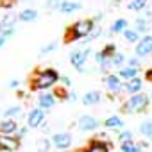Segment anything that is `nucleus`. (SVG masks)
<instances>
[{"label":"nucleus","mask_w":152,"mask_h":152,"mask_svg":"<svg viewBox=\"0 0 152 152\" xmlns=\"http://www.w3.org/2000/svg\"><path fill=\"white\" fill-rule=\"evenodd\" d=\"M124 38H125L127 43H134V45H136V43L141 39V34H140L136 29H127V31L124 32Z\"/></svg>","instance_id":"21"},{"label":"nucleus","mask_w":152,"mask_h":152,"mask_svg":"<svg viewBox=\"0 0 152 152\" xmlns=\"http://www.w3.org/2000/svg\"><path fill=\"white\" fill-rule=\"evenodd\" d=\"M63 84H64V88H68V86H72V81H70V77H66V75H61V79H59Z\"/></svg>","instance_id":"36"},{"label":"nucleus","mask_w":152,"mask_h":152,"mask_svg":"<svg viewBox=\"0 0 152 152\" xmlns=\"http://www.w3.org/2000/svg\"><path fill=\"white\" fill-rule=\"evenodd\" d=\"M15 22H16V18L7 15V16L2 20V27H4V29H11V27H15Z\"/></svg>","instance_id":"32"},{"label":"nucleus","mask_w":152,"mask_h":152,"mask_svg":"<svg viewBox=\"0 0 152 152\" xmlns=\"http://www.w3.org/2000/svg\"><path fill=\"white\" fill-rule=\"evenodd\" d=\"M134 52H136V57H140V59L150 56V54H152V34L141 36V39H140V41L136 43V47H134Z\"/></svg>","instance_id":"5"},{"label":"nucleus","mask_w":152,"mask_h":152,"mask_svg":"<svg viewBox=\"0 0 152 152\" xmlns=\"http://www.w3.org/2000/svg\"><path fill=\"white\" fill-rule=\"evenodd\" d=\"M120 150L122 152H143V147L136 141H129V143H122Z\"/></svg>","instance_id":"24"},{"label":"nucleus","mask_w":152,"mask_h":152,"mask_svg":"<svg viewBox=\"0 0 152 152\" xmlns=\"http://www.w3.org/2000/svg\"><path fill=\"white\" fill-rule=\"evenodd\" d=\"M141 90H143V79L141 77H134L131 81H125V84H124V91L129 95L141 93Z\"/></svg>","instance_id":"12"},{"label":"nucleus","mask_w":152,"mask_h":152,"mask_svg":"<svg viewBox=\"0 0 152 152\" xmlns=\"http://www.w3.org/2000/svg\"><path fill=\"white\" fill-rule=\"evenodd\" d=\"M104 127L109 131H115V132H122L124 131V120L118 115H113V116L104 120Z\"/></svg>","instance_id":"13"},{"label":"nucleus","mask_w":152,"mask_h":152,"mask_svg":"<svg viewBox=\"0 0 152 152\" xmlns=\"http://www.w3.org/2000/svg\"><path fill=\"white\" fill-rule=\"evenodd\" d=\"M109 150H111V147H109L107 141H104V140H91L81 152H109Z\"/></svg>","instance_id":"11"},{"label":"nucleus","mask_w":152,"mask_h":152,"mask_svg":"<svg viewBox=\"0 0 152 152\" xmlns=\"http://www.w3.org/2000/svg\"><path fill=\"white\" fill-rule=\"evenodd\" d=\"M140 68H134V66H122L120 70H118V77L120 79H124V81H131V79H134V77H140Z\"/></svg>","instance_id":"14"},{"label":"nucleus","mask_w":152,"mask_h":152,"mask_svg":"<svg viewBox=\"0 0 152 152\" xmlns=\"http://www.w3.org/2000/svg\"><path fill=\"white\" fill-rule=\"evenodd\" d=\"M23 2H29V0H23Z\"/></svg>","instance_id":"45"},{"label":"nucleus","mask_w":152,"mask_h":152,"mask_svg":"<svg viewBox=\"0 0 152 152\" xmlns=\"http://www.w3.org/2000/svg\"><path fill=\"white\" fill-rule=\"evenodd\" d=\"M63 2H64V0H47L45 7H47V9H57V11H59V7L63 6Z\"/></svg>","instance_id":"30"},{"label":"nucleus","mask_w":152,"mask_h":152,"mask_svg":"<svg viewBox=\"0 0 152 152\" xmlns=\"http://www.w3.org/2000/svg\"><path fill=\"white\" fill-rule=\"evenodd\" d=\"M4 31V27H2V22H0V32H2Z\"/></svg>","instance_id":"43"},{"label":"nucleus","mask_w":152,"mask_h":152,"mask_svg":"<svg viewBox=\"0 0 152 152\" xmlns=\"http://www.w3.org/2000/svg\"><path fill=\"white\" fill-rule=\"evenodd\" d=\"M18 131V125L15 120H4L0 122V134H6V136H13Z\"/></svg>","instance_id":"17"},{"label":"nucleus","mask_w":152,"mask_h":152,"mask_svg":"<svg viewBox=\"0 0 152 152\" xmlns=\"http://www.w3.org/2000/svg\"><path fill=\"white\" fill-rule=\"evenodd\" d=\"M95 29H97V27H95V20H93V18L79 20V22H75L73 25H70V27L66 29L64 41H66V43H72V41H77V39H86Z\"/></svg>","instance_id":"1"},{"label":"nucleus","mask_w":152,"mask_h":152,"mask_svg":"<svg viewBox=\"0 0 152 152\" xmlns=\"http://www.w3.org/2000/svg\"><path fill=\"white\" fill-rule=\"evenodd\" d=\"M18 84H20V81H18V79H13V81L9 83V88H11V90H16Z\"/></svg>","instance_id":"39"},{"label":"nucleus","mask_w":152,"mask_h":152,"mask_svg":"<svg viewBox=\"0 0 152 152\" xmlns=\"http://www.w3.org/2000/svg\"><path fill=\"white\" fill-rule=\"evenodd\" d=\"M50 145H52V141H48V140H39V141L36 143V147H38L39 152H47V150L50 148Z\"/></svg>","instance_id":"31"},{"label":"nucleus","mask_w":152,"mask_h":152,"mask_svg":"<svg viewBox=\"0 0 152 152\" xmlns=\"http://www.w3.org/2000/svg\"><path fill=\"white\" fill-rule=\"evenodd\" d=\"M111 63H113V66H118V68H122V66L127 63V57H125L122 52H116V54L111 57Z\"/></svg>","instance_id":"27"},{"label":"nucleus","mask_w":152,"mask_h":152,"mask_svg":"<svg viewBox=\"0 0 152 152\" xmlns=\"http://www.w3.org/2000/svg\"><path fill=\"white\" fill-rule=\"evenodd\" d=\"M18 18L22 22H34V20H38V11L36 9H23Z\"/></svg>","instance_id":"23"},{"label":"nucleus","mask_w":152,"mask_h":152,"mask_svg":"<svg viewBox=\"0 0 152 152\" xmlns=\"http://www.w3.org/2000/svg\"><path fill=\"white\" fill-rule=\"evenodd\" d=\"M50 141L57 150H66L72 147V134L70 132H56Z\"/></svg>","instance_id":"7"},{"label":"nucleus","mask_w":152,"mask_h":152,"mask_svg":"<svg viewBox=\"0 0 152 152\" xmlns=\"http://www.w3.org/2000/svg\"><path fill=\"white\" fill-rule=\"evenodd\" d=\"M150 95L147 93H136V95H129V99L122 104V111L124 113H145L150 106Z\"/></svg>","instance_id":"3"},{"label":"nucleus","mask_w":152,"mask_h":152,"mask_svg":"<svg viewBox=\"0 0 152 152\" xmlns=\"http://www.w3.org/2000/svg\"><path fill=\"white\" fill-rule=\"evenodd\" d=\"M147 6H148V0H129L127 9H131V11H143V9H147Z\"/></svg>","instance_id":"22"},{"label":"nucleus","mask_w":152,"mask_h":152,"mask_svg":"<svg viewBox=\"0 0 152 152\" xmlns=\"http://www.w3.org/2000/svg\"><path fill=\"white\" fill-rule=\"evenodd\" d=\"M127 64L129 66H134V68H140L141 66V61H140V57H127Z\"/></svg>","instance_id":"33"},{"label":"nucleus","mask_w":152,"mask_h":152,"mask_svg":"<svg viewBox=\"0 0 152 152\" xmlns=\"http://www.w3.org/2000/svg\"><path fill=\"white\" fill-rule=\"evenodd\" d=\"M102 54H104L107 59H111V57L116 54V45H115V43H107V45L102 48Z\"/></svg>","instance_id":"29"},{"label":"nucleus","mask_w":152,"mask_h":152,"mask_svg":"<svg viewBox=\"0 0 152 152\" xmlns=\"http://www.w3.org/2000/svg\"><path fill=\"white\" fill-rule=\"evenodd\" d=\"M43 122H45V109H41V107L31 109V113L27 115V124H29V127L38 129L39 125H43Z\"/></svg>","instance_id":"8"},{"label":"nucleus","mask_w":152,"mask_h":152,"mask_svg":"<svg viewBox=\"0 0 152 152\" xmlns=\"http://www.w3.org/2000/svg\"><path fill=\"white\" fill-rule=\"evenodd\" d=\"M6 41H7V38H4V36H0V48H2V47L6 45Z\"/></svg>","instance_id":"41"},{"label":"nucleus","mask_w":152,"mask_h":152,"mask_svg":"<svg viewBox=\"0 0 152 152\" xmlns=\"http://www.w3.org/2000/svg\"><path fill=\"white\" fill-rule=\"evenodd\" d=\"M102 18H104V16H102V13H99V15H97V16H95V18H93V20H95V22H100V20H102Z\"/></svg>","instance_id":"42"},{"label":"nucleus","mask_w":152,"mask_h":152,"mask_svg":"<svg viewBox=\"0 0 152 152\" xmlns=\"http://www.w3.org/2000/svg\"><path fill=\"white\" fill-rule=\"evenodd\" d=\"M15 4V0H0V7H11Z\"/></svg>","instance_id":"37"},{"label":"nucleus","mask_w":152,"mask_h":152,"mask_svg":"<svg viewBox=\"0 0 152 152\" xmlns=\"http://www.w3.org/2000/svg\"><path fill=\"white\" fill-rule=\"evenodd\" d=\"M59 79H61V75L57 73V70H54V68H45V70L36 72L32 77H31V88H32V90H48V88H52Z\"/></svg>","instance_id":"2"},{"label":"nucleus","mask_w":152,"mask_h":152,"mask_svg":"<svg viewBox=\"0 0 152 152\" xmlns=\"http://www.w3.org/2000/svg\"><path fill=\"white\" fill-rule=\"evenodd\" d=\"M140 132H141L145 138L152 140V120H145V122H141V124H140Z\"/></svg>","instance_id":"25"},{"label":"nucleus","mask_w":152,"mask_h":152,"mask_svg":"<svg viewBox=\"0 0 152 152\" xmlns=\"http://www.w3.org/2000/svg\"><path fill=\"white\" fill-rule=\"evenodd\" d=\"M100 100H102V93H100V91H97V90L84 93V95H83V99H81V102H83L84 106H97Z\"/></svg>","instance_id":"15"},{"label":"nucleus","mask_w":152,"mask_h":152,"mask_svg":"<svg viewBox=\"0 0 152 152\" xmlns=\"http://www.w3.org/2000/svg\"><path fill=\"white\" fill-rule=\"evenodd\" d=\"M91 54V50L90 48H79V50H73L72 54H70V63H72V66L75 68V70H79L81 73H84L86 72V61H88V56Z\"/></svg>","instance_id":"4"},{"label":"nucleus","mask_w":152,"mask_h":152,"mask_svg":"<svg viewBox=\"0 0 152 152\" xmlns=\"http://www.w3.org/2000/svg\"><path fill=\"white\" fill-rule=\"evenodd\" d=\"M15 34V27H11V29H4L2 31V36L4 38H9V36H13Z\"/></svg>","instance_id":"38"},{"label":"nucleus","mask_w":152,"mask_h":152,"mask_svg":"<svg viewBox=\"0 0 152 152\" xmlns=\"http://www.w3.org/2000/svg\"><path fill=\"white\" fill-rule=\"evenodd\" d=\"M145 81L152 84V68H147L145 70Z\"/></svg>","instance_id":"35"},{"label":"nucleus","mask_w":152,"mask_h":152,"mask_svg":"<svg viewBox=\"0 0 152 152\" xmlns=\"http://www.w3.org/2000/svg\"><path fill=\"white\" fill-rule=\"evenodd\" d=\"M54 104H56V95H52V93H41L38 97V106L41 109H50V107H54Z\"/></svg>","instance_id":"16"},{"label":"nucleus","mask_w":152,"mask_h":152,"mask_svg":"<svg viewBox=\"0 0 152 152\" xmlns=\"http://www.w3.org/2000/svg\"><path fill=\"white\" fill-rule=\"evenodd\" d=\"M127 29H129V22L125 18H118L111 23V32L113 34H124Z\"/></svg>","instance_id":"20"},{"label":"nucleus","mask_w":152,"mask_h":152,"mask_svg":"<svg viewBox=\"0 0 152 152\" xmlns=\"http://www.w3.org/2000/svg\"><path fill=\"white\" fill-rule=\"evenodd\" d=\"M18 147H20L18 138L0 134V150H2V152H16V150H18Z\"/></svg>","instance_id":"10"},{"label":"nucleus","mask_w":152,"mask_h":152,"mask_svg":"<svg viewBox=\"0 0 152 152\" xmlns=\"http://www.w3.org/2000/svg\"><path fill=\"white\" fill-rule=\"evenodd\" d=\"M77 125H79V129H81V131H84V132H90V131H95V129H99L100 122H99L95 116H91V115H83V116L79 118Z\"/></svg>","instance_id":"9"},{"label":"nucleus","mask_w":152,"mask_h":152,"mask_svg":"<svg viewBox=\"0 0 152 152\" xmlns=\"http://www.w3.org/2000/svg\"><path fill=\"white\" fill-rule=\"evenodd\" d=\"M132 138H134L132 131H122V132H118V143H120V145H122V143L132 141Z\"/></svg>","instance_id":"28"},{"label":"nucleus","mask_w":152,"mask_h":152,"mask_svg":"<svg viewBox=\"0 0 152 152\" xmlns=\"http://www.w3.org/2000/svg\"><path fill=\"white\" fill-rule=\"evenodd\" d=\"M22 113V107L20 106H11V107H7V109H4V113H2V116L6 118V120H13L16 115H20Z\"/></svg>","instance_id":"26"},{"label":"nucleus","mask_w":152,"mask_h":152,"mask_svg":"<svg viewBox=\"0 0 152 152\" xmlns=\"http://www.w3.org/2000/svg\"><path fill=\"white\" fill-rule=\"evenodd\" d=\"M57 48V43H50V45H47V47H43L41 48V54H48V52H54Z\"/></svg>","instance_id":"34"},{"label":"nucleus","mask_w":152,"mask_h":152,"mask_svg":"<svg viewBox=\"0 0 152 152\" xmlns=\"http://www.w3.org/2000/svg\"><path fill=\"white\" fill-rule=\"evenodd\" d=\"M27 134V127H22L20 131H18V136H25Z\"/></svg>","instance_id":"40"},{"label":"nucleus","mask_w":152,"mask_h":152,"mask_svg":"<svg viewBox=\"0 0 152 152\" xmlns=\"http://www.w3.org/2000/svg\"><path fill=\"white\" fill-rule=\"evenodd\" d=\"M79 9H81V4H79V2H73V0H64L63 6L59 7V13H63V15H72V13L79 11Z\"/></svg>","instance_id":"18"},{"label":"nucleus","mask_w":152,"mask_h":152,"mask_svg":"<svg viewBox=\"0 0 152 152\" xmlns=\"http://www.w3.org/2000/svg\"><path fill=\"white\" fill-rule=\"evenodd\" d=\"M106 88L111 95H118L124 91V83L122 79L118 77V73H109L106 75Z\"/></svg>","instance_id":"6"},{"label":"nucleus","mask_w":152,"mask_h":152,"mask_svg":"<svg viewBox=\"0 0 152 152\" xmlns=\"http://www.w3.org/2000/svg\"><path fill=\"white\" fill-rule=\"evenodd\" d=\"M150 100H152V93H150Z\"/></svg>","instance_id":"44"},{"label":"nucleus","mask_w":152,"mask_h":152,"mask_svg":"<svg viewBox=\"0 0 152 152\" xmlns=\"http://www.w3.org/2000/svg\"><path fill=\"white\" fill-rule=\"evenodd\" d=\"M150 20H147L145 16H141V18H136V22H134V29L141 34V36H145V34H148V29H150Z\"/></svg>","instance_id":"19"}]
</instances>
